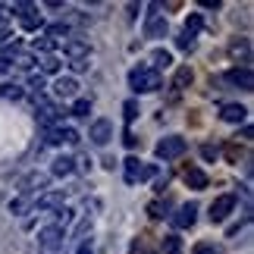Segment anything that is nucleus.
<instances>
[{
    "instance_id": "1",
    "label": "nucleus",
    "mask_w": 254,
    "mask_h": 254,
    "mask_svg": "<svg viewBox=\"0 0 254 254\" xmlns=\"http://www.w3.org/2000/svg\"><path fill=\"white\" fill-rule=\"evenodd\" d=\"M160 85H163V75L157 69H151V66H135L129 72V88L135 94H151V91H157Z\"/></svg>"
},
{
    "instance_id": "2",
    "label": "nucleus",
    "mask_w": 254,
    "mask_h": 254,
    "mask_svg": "<svg viewBox=\"0 0 254 254\" xmlns=\"http://www.w3.org/2000/svg\"><path fill=\"white\" fill-rule=\"evenodd\" d=\"M185 148H189V144H185L182 135H167V138L157 141L154 154H157L160 160H176V157H182V154H185Z\"/></svg>"
},
{
    "instance_id": "3",
    "label": "nucleus",
    "mask_w": 254,
    "mask_h": 254,
    "mask_svg": "<svg viewBox=\"0 0 254 254\" xmlns=\"http://www.w3.org/2000/svg\"><path fill=\"white\" fill-rule=\"evenodd\" d=\"M47 182H51V176H47V173H28L25 179L19 182V194H22V198H35V191L41 194L47 189Z\"/></svg>"
},
{
    "instance_id": "4",
    "label": "nucleus",
    "mask_w": 254,
    "mask_h": 254,
    "mask_svg": "<svg viewBox=\"0 0 254 254\" xmlns=\"http://www.w3.org/2000/svg\"><path fill=\"white\" fill-rule=\"evenodd\" d=\"M232 210H236V194H220V198L210 204V223H223Z\"/></svg>"
},
{
    "instance_id": "5",
    "label": "nucleus",
    "mask_w": 254,
    "mask_h": 254,
    "mask_svg": "<svg viewBox=\"0 0 254 254\" xmlns=\"http://www.w3.org/2000/svg\"><path fill=\"white\" fill-rule=\"evenodd\" d=\"M63 229L60 226H47L41 229V236H38V248H44V251H60L63 248Z\"/></svg>"
},
{
    "instance_id": "6",
    "label": "nucleus",
    "mask_w": 254,
    "mask_h": 254,
    "mask_svg": "<svg viewBox=\"0 0 254 254\" xmlns=\"http://www.w3.org/2000/svg\"><path fill=\"white\" fill-rule=\"evenodd\" d=\"M194 220H198V204L189 201V204H182V207L176 210L173 226H176V229H189V226H194Z\"/></svg>"
},
{
    "instance_id": "7",
    "label": "nucleus",
    "mask_w": 254,
    "mask_h": 254,
    "mask_svg": "<svg viewBox=\"0 0 254 254\" xmlns=\"http://www.w3.org/2000/svg\"><path fill=\"white\" fill-rule=\"evenodd\" d=\"M223 82H226V85H236V88H242V91H251V69H248V66H242V69H239V66H236V69H229L226 75H223Z\"/></svg>"
},
{
    "instance_id": "8",
    "label": "nucleus",
    "mask_w": 254,
    "mask_h": 254,
    "mask_svg": "<svg viewBox=\"0 0 254 254\" xmlns=\"http://www.w3.org/2000/svg\"><path fill=\"white\" fill-rule=\"evenodd\" d=\"M88 138H91V141L97 144V148H104V144L113 138V123H110V120H94L91 135H88Z\"/></svg>"
},
{
    "instance_id": "9",
    "label": "nucleus",
    "mask_w": 254,
    "mask_h": 254,
    "mask_svg": "<svg viewBox=\"0 0 254 254\" xmlns=\"http://www.w3.org/2000/svg\"><path fill=\"white\" fill-rule=\"evenodd\" d=\"M248 116V107H242V104H223L220 107V120L223 123H242Z\"/></svg>"
},
{
    "instance_id": "10",
    "label": "nucleus",
    "mask_w": 254,
    "mask_h": 254,
    "mask_svg": "<svg viewBox=\"0 0 254 254\" xmlns=\"http://www.w3.org/2000/svg\"><path fill=\"white\" fill-rule=\"evenodd\" d=\"M167 32H170V22L163 16H151L148 25H144V35L148 38H167Z\"/></svg>"
},
{
    "instance_id": "11",
    "label": "nucleus",
    "mask_w": 254,
    "mask_h": 254,
    "mask_svg": "<svg viewBox=\"0 0 254 254\" xmlns=\"http://www.w3.org/2000/svg\"><path fill=\"white\" fill-rule=\"evenodd\" d=\"M75 91H79V82L69 79V75H66V79L60 75V79L54 82V94L57 97H75Z\"/></svg>"
},
{
    "instance_id": "12",
    "label": "nucleus",
    "mask_w": 254,
    "mask_h": 254,
    "mask_svg": "<svg viewBox=\"0 0 254 254\" xmlns=\"http://www.w3.org/2000/svg\"><path fill=\"white\" fill-rule=\"evenodd\" d=\"M182 179H185V185H189V189H194V191L207 189V176H204L198 167H189V170H185V176H182Z\"/></svg>"
},
{
    "instance_id": "13",
    "label": "nucleus",
    "mask_w": 254,
    "mask_h": 254,
    "mask_svg": "<svg viewBox=\"0 0 254 254\" xmlns=\"http://www.w3.org/2000/svg\"><path fill=\"white\" fill-rule=\"evenodd\" d=\"M35 207H38V210H60V207H63V194H60V191L41 194V198H35Z\"/></svg>"
},
{
    "instance_id": "14",
    "label": "nucleus",
    "mask_w": 254,
    "mask_h": 254,
    "mask_svg": "<svg viewBox=\"0 0 254 254\" xmlns=\"http://www.w3.org/2000/svg\"><path fill=\"white\" fill-rule=\"evenodd\" d=\"M88 51H91V44H88L85 38H72V41H66V54H69L72 60H85Z\"/></svg>"
},
{
    "instance_id": "15",
    "label": "nucleus",
    "mask_w": 254,
    "mask_h": 254,
    "mask_svg": "<svg viewBox=\"0 0 254 254\" xmlns=\"http://www.w3.org/2000/svg\"><path fill=\"white\" fill-rule=\"evenodd\" d=\"M141 179V160L138 157H126V182L135 185Z\"/></svg>"
},
{
    "instance_id": "16",
    "label": "nucleus",
    "mask_w": 254,
    "mask_h": 254,
    "mask_svg": "<svg viewBox=\"0 0 254 254\" xmlns=\"http://www.w3.org/2000/svg\"><path fill=\"white\" fill-rule=\"evenodd\" d=\"M72 170H75V160L66 157V154L54 160V176H60V179H63V176H72Z\"/></svg>"
},
{
    "instance_id": "17",
    "label": "nucleus",
    "mask_w": 254,
    "mask_h": 254,
    "mask_svg": "<svg viewBox=\"0 0 254 254\" xmlns=\"http://www.w3.org/2000/svg\"><path fill=\"white\" fill-rule=\"evenodd\" d=\"M170 63H173V54H170V51H163V47L151 54V69H157V72H160V69H167Z\"/></svg>"
},
{
    "instance_id": "18",
    "label": "nucleus",
    "mask_w": 254,
    "mask_h": 254,
    "mask_svg": "<svg viewBox=\"0 0 254 254\" xmlns=\"http://www.w3.org/2000/svg\"><path fill=\"white\" fill-rule=\"evenodd\" d=\"M35 207V198H22V194H19L16 201H9V213H16V217H22L25 210H32Z\"/></svg>"
},
{
    "instance_id": "19",
    "label": "nucleus",
    "mask_w": 254,
    "mask_h": 254,
    "mask_svg": "<svg viewBox=\"0 0 254 254\" xmlns=\"http://www.w3.org/2000/svg\"><path fill=\"white\" fill-rule=\"evenodd\" d=\"M191 79H194L191 69H189V66H182V69H176V75H173V88H176V91H182L185 85H191Z\"/></svg>"
},
{
    "instance_id": "20",
    "label": "nucleus",
    "mask_w": 254,
    "mask_h": 254,
    "mask_svg": "<svg viewBox=\"0 0 254 254\" xmlns=\"http://www.w3.org/2000/svg\"><path fill=\"white\" fill-rule=\"evenodd\" d=\"M57 72H60V60H57L54 54L44 57V60H41V75H57Z\"/></svg>"
},
{
    "instance_id": "21",
    "label": "nucleus",
    "mask_w": 254,
    "mask_h": 254,
    "mask_svg": "<svg viewBox=\"0 0 254 254\" xmlns=\"http://www.w3.org/2000/svg\"><path fill=\"white\" fill-rule=\"evenodd\" d=\"M66 35H69V25H66V22L47 25V38H51V41H57V38H66Z\"/></svg>"
},
{
    "instance_id": "22",
    "label": "nucleus",
    "mask_w": 254,
    "mask_h": 254,
    "mask_svg": "<svg viewBox=\"0 0 254 254\" xmlns=\"http://www.w3.org/2000/svg\"><path fill=\"white\" fill-rule=\"evenodd\" d=\"M123 113H126V123H135V116L141 113L138 110V101H135V97H132V101H126L123 104Z\"/></svg>"
},
{
    "instance_id": "23",
    "label": "nucleus",
    "mask_w": 254,
    "mask_h": 254,
    "mask_svg": "<svg viewBox=\"0 0 254 254\" xmlns=\"http://www.w3.org/2000/svg\"><path fill=\"white\" fill-rule=\"evenodd\" d=\"M72 116H88L91 113V101H85V97H79V101L72 104V110H69Z\"/></svg>"
},
{
    "instance_id": "24",
    "label": "nucleus",
    "mask_w": 254,
    "mask_h": 254,
    "mask_svg": "<svg viewBox=\"0 0 254 254\" xmlns=\"http://www.w3.org/2000/svg\"><path fill=\"white\" fill-rule=\"evenodd\" d=\"M0 97H9V101H19V97H22V88H19V85H0Z\"/></svg>"
},
{
    "instance_id": "25",
    "label": "nucleus",
    "mask_w": 254,
    "mask_h": 254,
    "mask_svg": "<svg viewBox=\"0 0 254 254\" xmlns=\"http://www.w3.org/2000/svg\"><path fill=\"white\" fill-rule=\"evenodd\" d=\"M54 44H57V41H51V38H47V35H44V38H35V41H32V47H35V51H44L47 57H51Z\"/></svg>"
},
{
    "instance_id": "26",
    "label": "nucleus",
    "mask_w": 254,
    "mask_h": 254,
    "mask_svg": "<svg viewBox=\"0 0 254 254\" xmlns=\"http://www.w3.org/2000/svg\"><path fill=\"white\" fill-rule=\"evenodd\" d=\"M28 88L41 94V91H44V75H41V72H32V75H28Z\"/></svg>"
},
{
    "instance_id": "27",
    "label": "nucleus",
    "mask_w": 254,
    "mask_h": 254,
    "mask_svg": "<svg viewBox=\"0 0 254 254\" xmlns=\"http://www.w3.org/2000/svg\"><path fill=\"white\" fill-rule=\"evenodd\" d=\"M191 254H220L217 245H210V242H198V245L191 248Z\"/></svg>"
},
{
    "instance_id": "28",
    "label": "nucleus",
    "mask_w": 254,
    "mask_h": 254,
    "mask_svg": "<svg viewBox=\"0 0 254 254\" xmlns=\"http://www.w3.org/2000/svg\"><path fill=\"white\" fill-rule=\"evenodd\" d=\"M198 28H201V16L194 13V16H189V22H185V35H198Z\"/></svg>"
},
{
    "instance_id": "29",
    "label": "nucleus",
    "mask_w": 254,
    "mask_h": 254,
    "mask_svg": "<svg viewBox=\"0 0 254 254\" xmlns=\"http://www.w3.org/2000/svg\"><path fill=\"white\" fill-rule=\"evenodd\" d=\"M38 25H41V16H22V28H25V32H35Z\"/></svg>"
},
{
    "instance_id": "30",
    "label": "nucleus",
    "mask_w": 254,
    "mask_h": 254,
    "mask_svg": "<svg viewBox=\"0 0 254 254\" xmlns=\"http://www.w3.org/2000/svg\"><path fill=\"white\" fill-rule=\"evenodd\" d=\"M176 44H179L182 47V51H191V47H194V35H179V38H176Z\"/></svg>"
},
{
    "instance_id": "31",
    "label": "nucleus",
    "mask_w": 254,
    "mask_h": 254,
    "mask_svg": "<svg viewBox=\"0 0 254 254\" xmlns=\"http://www.w3.org/2000/svg\"><path fill=\"white\" fill-rule=\"evenodd\" d=\"M13 60H16V66H25V69H28V66L35 63V57H32V54H19V51H16V54H13Z\"/></svg>"
},
{
    "instance_id": "32",
    "label": "nucleus",
    "mask_w": 254,
    "mask_h": 254,
    "mask_svg": "<svg viewBox=\"0 0 254 254\" xmlns=\"http://www.w3.org/2000/svg\"><path fill=\"white\" fill-rule=\"evenodd\" d=\"M60 138L66 144H75V141H79V132H75V129H60Z\"/></svg>"
},
{
    "instance_id": "33",
    "label": "nucleus",
    "mask_w": 254,
    "mask_h": 254,
    "mask_svg": "<svg viewBox=\"0 0 254 254\" xmlns=\"http://www.w3.org/2000/svg\"><path fill=\"white\" fill-rule=\"evenodd\" d=\"M201 154H204L207 160H217V148H210V144H204V148H201Z\"/></svg>"
},
{
    "instance_id": "34",
    "label": "nucleus",
    "mask_w": 254,
    "mask_h": 254,
    "mask_svg": "<svg viewBox=\"0 0 254 254\" xmlns=\"http://www.w3.org/2000/svg\"><path fill=\"white\" fill-rule=\"evenodd\" d=\"M75 254H94V245H91V242H82V245H79V251H75Z\"/></svg>"
},
{
    "instance_id": "35",
    "label": "nucleus",
    "mask_w": 254,
    "mask_h": 254,
    "mask_svg": "<svg viewBox=\"0 0 254 254\" xmlns=\"http://www.w3.org/2000/svg\"><path fill=\"white\" fill-rule=\"evenodd\" d=\"M72 69L75 72H85L88 69V60H72Z\"/></svg>"
},
{
    "instance_id": "36",
    "label": "nucleus",
    "mask_w": 254,
    "mask_h": 254,
    "mask_svg": "<svg viewBox=\"0 0 254 254\" xmlns=\"http://www.w3.org/2000/svg\"><path fill=\"white\" fill-rule=\"evenodd\" d=\"M9 69V60H3V57H0V72H6Z\"/></svg>"
}]
</instances>
